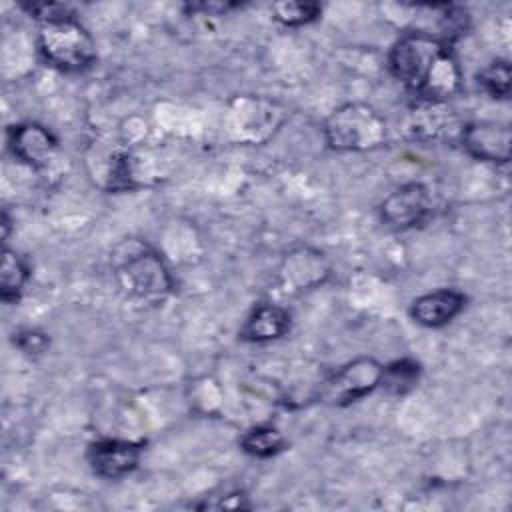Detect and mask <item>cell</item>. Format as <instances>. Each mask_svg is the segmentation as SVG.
<instances>
[{
	"instance_id": "6da1fadb",
	"label": "cell",
	"mask_w": 512,
	"mask_h": 512,
	"mask_svg": "<svg viewBox=\"0 0 512 512\" xmlns=\"http://www.w3.org/2000/svg\"><path fill=\"white\" fill-rule=\"evenodd\" d=\"M392 74L426 100H446L460 88V70L448 42L428 32H408L390 50Z\"/></svg>"
},
{
	"instance_id": "7a4b0ae2",
	"label": "cell",
	"mask_w": 512,
	"mask_h": 512,
	"mask_svg": "<svg viewBox=\"0 0 512 512\" xmlns=\"http://www.w3.org/2000/svg\"><path fill=\"white\" fill-rule=\"evenodd\" d=\"M114 266L120 284L142 300H162L170 288V274L160 256L144 242L124 240L114 252Z\"/></svg>"
},
{
	"instance_id": "3957f363",
	"label": "cell",
	"mask_w": 512,
	"mask_h": 512,
	"mask_svg": "<svg viewBox=\"0 0 512 512\" xmlns=\"http://www.w3.org/2000/svg\"><path fill=\"white\" fill-rule=\"evenodd\" d=\"M386 122L368 104L350 102L336 108L324 124V136L334 150H372L386 142Z\"/></svg>"
},
{
	"instance_id": "277c9868",
	"label": "cell",
	"mask_w": 512,
	"mask_h": 512,
	"mask_svg": "<svg viewBox=\"0 0 512 512\" xmlns=\"http://www.w3.org/2000/svg\"><path fill=\"white\" fill-rule=\"evenodd\" d=\"M38 48L48 64L64 72H80L96 60L92 36L74 18L42 24Z\"/></svg>"
},
{
	"instance_id": "5b68a950",
	"label": "cell",
	"mask_w": 512,
	"mask_h": 512,
	"mask_svg": "<svg viewBox=\"0 0 512 512\" xmlns=\"http://www.w3.org/2000/svg\"><path fill=\"white\" fill-rule=\"evenodd\" d=\"M384 366L374 358H356L334 372L320 388V398L332 406H346L370 394L382 378Z\"/></svg>"
},
{
	"instance_id": "8992f818",
	"label": "cell",
	"mask_w": 512,
	"mask_h": 512,
	"mask_svg": "<svg viewBox=\"0 0 512 512\" xmlns=\"http://www.w3.org/2000/svg\"><path fill=\"white\" fill-rule=\"evenodd\" d=\"M404 132L412 140H440L460 134L462 128L446 100L416 98L406 112Z\"/></svg>"
},
{
	"instance_id": "52a82bcc",
	"label": "cell",
	"mask_w": 512,
	"mask_h": 512,
	"mask_svg": "<svg viewBox=\"0 0 512 512\" xmlns=\"http://www.w3.org/2000/svg\"><path fill=\"white\" fill-rule=\"evenodd\" d=\"M430 208L432 200L428 188L420 182H410L384 198L380 214L386 226L394 230H406L424 222V218L430 214Z\"/></svg>"
},
{
	"instance_id": "ba28073f",
	"label": "cell",
	"mask_w": 512,
	"mask_h": 512,
	"mask_svg": "<svg viewBox=\"0 0 512 512\" xmlns=\"http://www.w3.org/2000/svg\"><path fill=\"white\" fill-rule=\"evenodd\" d=\"M464 148L478 160L506 164L510 160L512 132L506 124L476 122L468 124L460 132Z\"/></svg>"
},
{
	"instance_id": "9c48e42d",
	"label": "cell",
	"mask_w": 512,
	"mask_h": 512,
	"mask_svg": "<svg viewBox=\"0 0 512 512\" xmlns=\"http://www.w3.org/2000/svg\"><path fill=\"white\" fill-rule=\"evenodd\" d=\"M142 448L126 440H98L88 448V462L92 470L108 480L126 476L138 466Z\"/></svg>"
},
{
	"instance_id": "30bf717a",
	"label": "cell",
	"mask_w": 512,
	"mask_h": 512,
	"mask_svg": "<svg viewBox=\"0 0 512 512\" xmlns=\"http://www.w3.org/2000/svg\"><path fill=\"white\" fill-rule=\"evenodd\" d=\"M8 142L14 156L34 168L46 166L56 152V140L52 134L40 124L32 122L12 126L8 130Z\"/></svg>"
},
{
	"instance_id": "8fae6325",
	"label": "cell",
	"mask_w": 512,
	"mask_h": 512,
	"mask_svg": "<svg viewBox=\"0 0 512 512\" xmlns=\"http://www.w3.org/2000/svg\"><path fill=\"white\" fill-rule=\"evenodd\" d=\"M466 304V296L452 288H442L424 296H418L410 306V316L414 322L438 328L448 324L452 318H456Z\"/></svg>"
},
{
	"instance_id": "7c38bea8",
	"label": "cell",
	"mask_w": 512,
	"mask_h": 512,
	"mask_svg": "<svg viewBox=\"0 0 512 512\" xmlns=\"http://www.w3.org/2000/svg\"><path fill=\"white\" fill-rule=\"evenodd\" d=\"M290 328V314L276 304H260L246 318L240 336L248 342H268L280 338Z\"/></svg>"
},
{
	"instance_id": "4fadbf2b",
	"label": "cell",
	"mask_w": 512,
	"mask_h": 512,
	"mask_svg": "<svg viewBox=\"0 0 512 512\" xmlns=\"http://www.w3.org/2000/svg\"><path fill=\"white\" fill-rule=\"evenodd\" d=\"M28 280V268L24 260L4 248L2 254V272H0V296L4 302H16L24 290V284Z\"/></svg>"
},
{
	"instance_id": "5bb4252c",
	"label": "cell",
	"mask_w": 512,
	"mask_h": 512,
	"mask_svg": "<svg viewBox=\"0 0 512 512\" xmlns=\"http://www.w3.org/2000/svg\"><path fill=\"white\" fill-rule=\"evenodd\" d=\"M284 444H286L284 436L272 426H256L248 430L240 440V446L244 448V452L258 458H268L278 454L284 448Z\"/></svg>"
},
{
	"instance_id": "9a60e30c",
	"label": "cell",
	"mask_w": 512,
	"mask_h": 512,
	"mask_svg": "<svg viewBox=\"0 0 512 512\" xmlns=\"http://www.w3.org/2000/svg\"><path fill=\"white\" fill-rule=\"evenodd\" d=\"M420 366L412 360H398L388 364L382 370L380 384L390 392V394H406L414 384L418 382Z\"/></svg>"
},
{
	"instance_id": "2e32d148",
	"label": "cell",
	"mask_w": 512,
	"mask_h": 512,
	"mask_svg": "<svg viewBox=\"0 0 512 512\" xmlns=\"http://www.w3.org/2000/svg\"><path fill=\"white\" fill-rule=\"evenodd\" d=\"M272 10L274 18L284 26H302L316 20L322 6L316 2H276Z\"/></svg>"
},
{
	"instance_id": "e0dca14e",
	"label": "cell",
	"mask_w": 512,
	"mask_h": 512,
	"mask_svg": "<svg viewBox=\"0 0 512 512\" xmlns=\"http://www.w3.org/2000/svg\"><path fill=\"white\" fill-rule=\"evenodd\" d=\"M510 80H512V70H510V64L504 60L492 62L478 74V82L494 98H506L510 94Z\"/></svg>"
},
{
	"instance_id": "ac0fdd59",
	"label": "cell",
	"mask_w": 512,
	"mask_h": 512,
	"mask_svg": "<svg viewBox=\"0 0 512 512\" xmlns=\"http://www.w3.org/2000/svg\"><path fill=\"white\" fill-rule=\"evenodd\" d=\"M34 18H38L42 24L48 22H56V20H66V18H74L72 10L66 4L60 2H34V4H26L24 6Z\"/></svg>"
},
{
	"instance_id": "d6986e66",
	"label": "cell",
	"mask_w": 512,
	"mask_h": 512,
	"mask_svg": "<svg viewBox=\"0 0 512 512\" xmlns=\"http://www.w3.org/2000/svg\"><path fill=\"white\" fill-rule=\"evenodd\" d=\"M16 344H18L24 352H28V354H38V352H42V350L48 346V338H46L42 332L26 330V332H20V334H18Z\"/></svg>"
},
{
	"instance_id": "ffe728a7",
	"label": "cell",
	"mask_w": 512,
	"mask_h": 512,
	"mask_svg": "<svg viewBox=\"0 0 512 512\" xmlns=\"http://www.w3.org/2000/svg\"><path fill=\"white\" fill-rule=\"evenodd\" d=\"M238 4H192L190 6V10L192 12H196V10H202V12H208V14H212V12H226V10H232V8H236Z\"/></svg>"
}]
</instances>
